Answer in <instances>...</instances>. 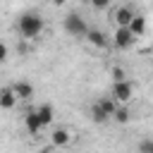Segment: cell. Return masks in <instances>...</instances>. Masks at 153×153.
Segmentation results:
<instances>
[{"label": "cell", "mask_w": 153, "mask_h": 153, "mask_svg": "<svg viewBox=\"0 0 153 153\" xmlns=\"http://www.w3.org/2000/svg\"><path fill=\"white\" fill-rule=\"evenodd\" d=\"M88 5H93L96 10H105V7H110V2L112 0H86Z\"/></svg>", "instance_id": "obj_18"}, {"label": "cell", "mask_w": 153, "mask_h": 153, "mask_svg": "<svg viewBox=\"0 0 153 153\" xmlns=\"http://www.w3.org/2000/svg\"><path fill=\"white\" fill-rule=\"evenodd\" d=\"M10 88L17 96V100H31L33 98V84H29V81H14Z\"/></svg>", "instance_id": "obj_9"}, {"label": "cell", "mask_w": 153, "mask_h": 153, "mask_svg": "<svg viewBox=\"0 0 153 153\" xmlns=\"http://www.w3.org/2000/svg\"><path fill=\"white\" fill-rule=\"evenodd\" d=\"M86 43L88 45H93V48H108L110 45V38H108V33L105 31H100V29H91L88 26V31H86Z\"/></svg>", "instance_id": "obj_7"}, {"label": "cell", "mask_w": 153, "mask_h": 153, "mask_svg": "<svg viewBox=\"0 0 153 153\" xmlns=\"http://www.w3.org/2000/svg\"><path fill=\"white\" fill-rule=\"evenodd\" d=\"M72 143V131L67 127H55L50 131V146L53 148H67Z\"/></svg>", "instance_id": "obj_6"}, {"label": "cell", "mask_w": 153, "mask_h": 153, "mask_svg": "<svg viewBox=\"0 0 153 153\" xmlns=\"http://www.w3.org/2000/svg\"><path fill=\"white\" fill-rule=\"evenodd\" d=\"M50 2H53V5H57V7H60V5H65V2H67V0H50Z\"/></svg>", "instance_id": "obj_20"}, {"label": "cell", "mask_w": 153, "mask_h": 153, "mask_svg": "<svg viewBox=\"0 0 153 153\" xmlns=\"http://www.w3.org/2000/svg\"><path fill=\"white\" fill-rule=\"evenodd\" d=\"M62 26H65V31H67L69 36H74V38H84L86 31H88L86 19H84L81 14H76V12H69V14L62 19Z\"/></svg>", "instance_id": "obj_3"}, {"label": "cell", "mask_w": 153, "mask_h": 153, "mask_svg": "<svg viewBox=\"0 0 153 153\" xmlns=\"http://www.w3.org/2000/svg\"><path fill=\"white\" fill-rule=\"evenodd\" d=\"M110 98H112L117 105H129L131 98H134V84H131L129 79H124V81H112Z\"/></svg>", "instance_id": "obj_2"}, {"label": "cell", "mask_w": 153, "mask_h": 153, "mask_svg": "<svg viewBox=\"0 0 153 153\" xmlns=\"http://www.w3.org/2000/svg\"><path fill=\"white\" fill-rule=\"evenodd\" d=\"M7 57H10V48H7L5 43H0V65L7 62Z\"/></svg>", "instance_id": "obj_19"}, {"label": "cell", "mask_w": 153, "mask_h": 153, "mask_svg": "<svg viewBox=\"0 0 153 153\" xmlns=\"http://www.w3.org/2000/svg\"><path fill=\"white\" fill-rule=\"evenodd\" d=\"M96 103H98V105L103 108V112H105L108 117H112V112H115V108H117V103H115V100H112L110 96H103V98H100V100H96Z\"/></svg>", "instance_id": "obj_14"}, {"label": "cell", "mask_w": 153, "mask_h": 153, "mask_svg": "<svg viewBox=\"0 0 153 153\" xmlns=\"http://www.w3.org/2000/svg\"><path fill=\"white\" fill-rule=\"evenodd\" d=\"M139 153H153V141L151 139H143L139 143Z\"/></svg>", "instance_id": "obj_17"}, {"label": "cell", "mask_w": 153, "mask_h": 153, "mask_svg": "<svg viewBox=\"0 0 153 153\" xmlns=\"http://www.w3.org/2000/svg\"><path fill=\"white\" fill-rule=\"evenodd\" d=\"M33 110H36L38 120L43 122V127L53 124V120H55V108H53L50 103H41V105H38V108H33Z\"/></svg>", "instance_id": "obj_10"}, {"label": "cell", "mask_w": 153, "mask_h": 153, "mask_svg": "<svg viewBox=\"0 0 153 153\" xmlns=\"http://www.w3.org/2000/svg\"><path fill=\"white\" fill-rule=\"evenodd\" d=\"M17 103H19V100H17V96L12 93V88H10V86H2V88H0V108H2V110H12Z\"/></svg>", "instance_id": "obj_11"}, {"label": "cell", "mask_w": 153, "mask_h": 153, "mask_svg": "<svg viewBox=\"0 0 153 153\" xmlns=\"http://www.w3.org/2000/svg\"><path fill=\"white\" fill-rule=\"evenodd\" d=\"M43 29H45V22H43V17H41L38 12H24V14H19V19H17V31H19V36H24L26 41L38 38V36L43 33Z\"/></svg>", "instance_id": "obj_1"}, {"label": "cell", "mask_w": 153, "mask_h": 153, "mask_svg": "<svg viewBox=\"0 0 153 153\" xmlns=\"http://www.w3.org/2000/svg\"><path fill=\"white\" fill-rule=\"evenodd\" d=\"M127 29H129L136 38H139V36H143V33H146V17H143V14H134Z\"/></svg>", "instance_id": "obj_12"}, {"label": "cell", "mask_w": 153, "mask_h": 153, "mask_svg": "<svg viewBox=\"0 0 153 153\" xmlns=\"http://www.w3.org/2000/svg\"><path fill=\"white\" fill-rule=\"evenodd\" d=\"M24 127H26V131L31 134V136H38L45 127H43V122L38 120V115H36V110H29L26 115H24Z\"/></svg>", "instance_id": "obj_8"}, {"label": "cell", "mask_w": 153, "mask_h": 153, "mask_svg": "<svg viewBox=\"0 0 153 153\" xmlns=\"http://www.w3.org/2000/svg\"><path fill=\"white\" fill-rule=\"evenodd\" d=\"M91 120H93L96 124H103V122H108L110 117L103 112V108H100L98 103H93V105H91Z\"/></svg>", "instance_id": "obj_15"}, {"label": "cell", "mask_w": 153, "mask_h": 153, "mask_svg": "<svg viewBox=\"0 0 153 153\" xmlns=\"http://www.w3.org/2000/svg\"><path fill=\"white\" fill-rule=\"evenodd\" d=\"M134 14H136V12H134L129 5H117V7L110 12V19H112L115 26H129V22H131Z\"/></svg>", "instance_id": "obj_5"}, {"label": "cell", "mask_w": 153, "mask_h": 153, "mask_svg": "<svg viewBox=\"0 0 153 153\" xmlns=\"http://www.w3.org/2000/svg\"><path fill=\"white\" fill-rule=\"evenodd\" d=\"M110 76H112V81H124V79H127V72H124V67L115 65V67L110 69Z\"/></svg>", "instance_id": "obj_16"}, {"label": "cell", "mask_w": 153, "mask_h": 153, "mask_svg": "<svg viewBox=\"0 0 153 153\" xmlns=\"http://www.w3.org/2000/svg\"><path fill=\"white\" fill-rule=\"evenodd\" d=\"M110 120H115L117 124H127V122L131 120V112H129V108H127V105H117Z\"/></svg>", "instance_id": "obj_13"}, {"label": "cell", "mask_w": 153, "mask_h": 153, "mask_svg": "<svg viewBox=\"0 0 153 153\" xmlns=\"http://www.w3.org/2000/svg\"><path fill=\"white\" fill-rule=\"evenodd\" d=\"M136 41H139V38H136L127 26H115V36H112L115 48H120V50H129V48L136 45Z\"/></svg>", "instance_id": "obj_4"}]
</instances>
